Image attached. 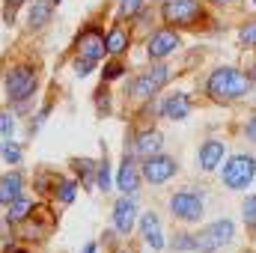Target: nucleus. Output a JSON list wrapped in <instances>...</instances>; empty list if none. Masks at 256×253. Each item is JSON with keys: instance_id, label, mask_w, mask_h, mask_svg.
Instances as JSON below:
<instances>
[{"instance_id": "nucleus-1", "label": "nucleus", "mask_w": 256, "mask_h": 253, "mask_svg": "<svg viewBox=\"0 0 256 253\" xmlns=\"http://www.w3.org/2000/svg\"><path fill=\"white\" fill-rule=\"evenodd\" d=\"M202 92H206V98L212 104L230 108V104L244 102L254 92V84H250V74L244 68H238V66H214L206 74Z\"/></svg>"}, {"instance_id": "nucleus-2", "label": "nucleus", "mask_w": 256, "mask_h": 253, "mask_svg": "<svg viewBox=\"0 0 256 253\" xmlns=\"http://www.w3.org/2000/svg\"><path fill=\"white\" fill-rule=\"evenodd\" d=\"M39 63L36 60H12L3 72V98L12 110H27L33 96L39 92Z\"/></svg>"}, {"instance_id": "nucleus-3", "label": "nucleus", "mask_w": 256, "mask_h": 253, "mask_svg": "<svg viewBox=\"0 0 256 253\" xmlns=\"http://www.w3.org/2000/svg\"><path fill=\"white\" fill-rule=\"evenodd\" d=\"M170 78H173V68L164 63V60H158V63L146 66V68H140L131 80H128L126 86V98L131 104H149V102H155V96L170 84Z\"/></svg>"}, {"instance_id": "nucleus-4", "label": "nucleus", "mask_w": 256, "mask_h": 253, "mask_svg": "<svg viewBox=\"0 0 256 253\" xmlns=\"http://www.w3.org/2000/svg\"><path fill=\"white\" fill-rule=\"evenodd\" d=\"M158 18L176 30H200L206 21H214L206 0H161Z\"/></svg>"}, {"instance_id": "nucleus-5", "label": "nucleus", "mask_w": 256, "mask_h": 253, "mask_svg": "<svg viewBox=\"0 0 256 253\" xmlns=\"http://www.w3.org/2000/svg\"><path fill=\"white\" fill-rule=\"evenodd\" d=\"M167 206H170L173 220H179L185 226L200 224L202 214H206V196H202V190H196L194 185H185V188L173 190L170 200H167Z\"/></svg>"}, {"instance_id": "nucleus-6", "label": "nucleus", "mask_w": 256, "mask_h": 253, "mask_svg": "<svg viewBox=\"0 0 256 253\" xmlns=\"http://www.w3.org/2000/svg\"><path fill=\"white\" fill-rule=\"evenodd\" d=\"M256 179V155L236 152L220 164V185L226 190H248Z\"/></svg>"}, {"instance_id": "nucleus-7", "label": "nucleus", "mask_w": 256, "mask_h": 253, "mask_svg": "<svg viewBox=\"0 0 256 253\" xmlns=\"http://www.w3.org/2000/svg\"><path fill=\"white\" fill-rule=\"evenodd\" d=\"M194 236H196V250L200 253H218L236 242V224L230 218H218V220L200 226V232H194Z\"/></svg>"}, {"instance_id": "nucleus-8", "label": "nucleus", "mask_w": 256, "mask_h": 253, "mask_svg": "<svg viewBox=\"0 0 256 253\" xmlns=\"http://www.w3.org/2000/svg\"><path fill=\"white\" fill-rule=\"evenodd\" d=\"M54 226H57V214L48 206H33L30 214L18 224V238H24V242H33V238L45 242L54 232Z\"/></svg>"}, {"instance_id": "nucleus-9", "label": "nucleus", "mask_w": 256, "mask_h": 253, "mask_svg": "<svg viewBox=\"0 0 256 253\" xmlns=\"http://www.w3.org/2000/svg\"><path fill=\"white\" fill-rule=\"evenodd\" d=\"M74 54L78 57H86V60H104L108 57V48H104V27L98 21H86L78 36H74Z\"/></svg>"}, {"instance_id": "nucleus-10", "label": "nucleus", "mask_w": 256, "mask_h": 253, "mask_svg": "<svg viewBox=\"0 0 256 253\" xmlns=\"http://www.w3.org/2000/svg\"><path fill=\"white\" fill-rule=\"evenodd\" d=\"M176 173H179V161H176L173 155L155 152V155H149V158L140 161V176H143V182H149L152 188L167 185Z\"/></svg>"}, {"instance_id": "nucleus-11", "label": "nucleus", "mask_w": 256, "mask_h": 253, "mask_svg": "<svg viewBox=\"0 0 256 253\" xmlns=\"http://www.w3.org/2000/svg\"><path fill=\"white\" fill-rule=\"evenodd\" d=\"M179 48H182V33H179L176 27H167V24H164V27H158V30H152V33L146 36V57H149L152 63L173 57Z\"/></svg>"}, {"instance_id": "nucleus-12", "label": "nucleus", "mask_w": 256, "mask_h": 253, "mask_svg": "<svg viewBox=\"0 0 256 253\" xmlns=\"http://www.w3.org/2000/svg\"><path fill=\"white\" fill-rule=\"evenodd\" d=\"M191 110H194V98H191V92H185V90L167 92V96L161 98V104H158L161 120H170V122H182V120H188Z\"/></svg>"}, {"instance_id": "nucleus-13", "label": "nucleus", "mask_w": 256, "mask_h": 253, "mask_svg": "<svg viewBox=\"0 0 256 253\" xmlns=\"http://www.w3.org/2000/svg\"><path fill=\"white\" fill-rule=\"evenodd\" d=\"M143 185V176H140V164L134 161V152H126L122 161H120V170H116V179H114V188H120V194L128 196H137Z\"/></svg>"}, {"instance_id": "nucleus-14", "label": "nucleus", "mask_w": 256, "mask_h": 253, "mask_svg": "<svg viewBox=\"0 0 256 253\" xmlns=\"http://www.w3.org/2000/svg\"><path fill=\"white\" fill-rule=\"evenodd\" d=\"M131 42H134V30H131V21L126 24V18H116L110 24V30L104 33V48H108V57H126L131 51Z\"/></svg>"}, {"instance_id": "nucleus-15", "label": "nucleus", "mask_w": 256, "mask_h": 253, "mask_svg": "<svg viewBox=\"0 0 256 253\" xmlns=\"http://www.w3.org/2000/svg\"><path fill=\"white\" fill-rule=\"evenodd\" d=\"M224 158H226V140H220V137H208V140H202L200 149H196V164H200L202 173L220 170Z\"/></svg>"}, {"instance_id": "nucleus-16", "label": "nucleus", "mask_w": 256, "mask_h": 253, "mask_svg": "<svg viewBox=\"0 0 256 253\" xmlns=\"http://www.w3.org/2000/svg\"><path fill=\"white\" fill-rule=\"evenodd\" d=\"M161 149H164V134L158 128L146 126V128H140V131L131 134V152H134V158L143 161V158H149V155H155Z\"/></svg>"}, {"instance_id": "nucleus-17", "label": "nucleus", "mask_w": 256, "mask_h": 253, "mask_svg": "<svg viewBox=\"0 0 256 253\" xmlns=\"http://www.w3.org/2000/svg\"><path fill=\"white\" fill-rule=\"evenodd\" d=\"M110 218H114V230L120 232V236H131V230L137 226V200L134 196H128L122 194L116 202H114V212H110Z\"/></svg>"}, {"instance_id": "nucleus-18", "label": "nucleus", "mask_w": 256, "mask_h": 253, "mask_svg": "<svg viewBox=\"0 0 256 253\" xmlns=\"http://www.w3.org/2000/svg\"><path fill=\"white\" fill-rule=\"evenodd\" d=\"M137 226H140V236H143V244H146V248H152L155 253L167 248V238H164L158 212H143V214L137 218Z\"/></svg>"}, {"instance_id": "nucleus-19", "label": "nucleus", "mask_w": 256, "mask_h": 253, "mask_svg": "<svg viewBox=\"0 0 256 253\" xmlns=\"http://www.w3.org/2000/svg\"><path fill=\"white\" fill-rule=\"evenodd\" d=\"M18 196H24V173L18 167H12V170L0 173V206L6 208Z\"/></svg>"}, {"instance_id": "nucleus-20", "label": "nucleus", "mask_w": 256, "mask_h": 253, "mask_svg": "<svg viewBox=\"0 0 256 253\" xmlns=\"http://www.w3.org/2000/svg\"><path fill=\"white\" fill-rule=\"evenodd\" d=\"M51 21H54V3H51V0H30V9H27V30H30V33H39V30H45Z\"/></svg>"}, {"instance_id": "nucleus-21", "label": "nucleus", "mask_w": 256, "mask_h": 253, "mask_svg": "<svg viewBox=\"0 0 256 253\" xmlns=\"http://www.w3.org/2000/svg\"><path fill=\"white\" fill-rule=\"evenodd\" d=\"M96 170H98L96 158H72V173H74V179H84L86 188L96 185Z\"/></svg>"}, {"instance_id": "nucleus-22", "label": "nucleus", "mask_w": 256, "mask_h": 253, "mask_svg": "<svg viewBox=\"0 0 256 253\" xmlns=\"http://www.w3.org/2000/svg\"><path fill=\"white\" fill-rule=\"evenodd\" d=\"M60 173L57 170H51V167H39L36 170V176H33V188L39 190V194H51L54 196V190H57V185H60Z\"/></svg>"}, {"instance_id": "nucleus-23", "label": "nucleus", "mask_w": 256, "mask_h": 253, "mask_svg": "<svg viewBox=\"0 0 256 253\" xmlns=\"http://www.w3.org/2000/svg\"><path fill=\"white\" fill-rule=\"evenodd\" d=\"M30 208H33V200H30L27 194H24V196H18L15 202H9V206H6V224H9V226H18V224L30 214Z\"/></svg>"}, {"instance_id": "nucleus-24", "label": "nucleus", "mask_w": 256, "mask_h": 253, "mask_svg": "<svg viewBox=\"0 0 256 253\" xmlns=\"http://www.w3.org/2000/svg\"><path fill=\"white\" fill-rule=\"evenodd\" d=\"M96 188L98 190H108L114 188V176H110V161H108V146L102 140V158H98V170H96Z\"/></svg>"}, {"instance_id": "nucleus-25", "label": "nucleus", "mask_w": 256, "mask_h": 253, "mask_svg": "<svg viewBox=\"0 0 256 253\" xmlns=\"http://www.w3.org/2000/svg\"><path fill=\"white\" fill-rule=\"evenodd\" d=\"M167 248L173 253H194L196 250V236L188 232V230H179V232H173V238L167 242Z\"/></svg>"}, {"instance_id": "nucleus-26", "label": "nucleus", "mask_w": 256, "mask_h": 253, "mask_svg": "<svg viewBox=\"0 0 256 253\" xmlns=\"http://www.w3.org/2000/svg\"><path fill=\"white\" fill-rule=\"evenodd\" d=\"M0 158H3L6 164L18 167V164H21V158H24V149H21L12 137H6V140H0Z\"/></svg>"}, {"instance_id": "nucleus-27", "label": "nucleus", "mask_w": 256, "mask_h": 253, "mask_svg": "<svg viewBox=\"0 0 256 253\" xmlns=\"http://www.w3.org/2000/svg\"><path fill=\"white\" fill-rule=\"evenodd\" d=\"M242 220H244V230L256 236V194H248L242 200Z\"/></svg>"}, {"instance_id": "nucleus-28", "label": "nucleus", "mask_w": 256, "mask_h": 253, "mask_svg": "<svg viewBox=\"0 0 256 253\" xmlns=\"http://www.w3.org/2000/svg\"><path fill=\"white\" fill-rule=\"evenodd\" d=\"M74 196H78V179H60V185L54 190V200L60 206H72Z\"/></svg>"}, {"instance_id": "nucleus-29", "label": "nucleus", "mask_w": 256, "mask_h": 253, "mask_svg": "<svg viewBox=\"0 0 256 253\" xmlns=\"http://www.w3.org/2000/svg\"><path fill=\"white\" fill-rule=\"evenodd\" d=\"M128 66L122 63V57H108V63H104V68H102V80H120V78H126Z\"/></svg>"}, {"instance_id": "nucleus-30", "label": "nucleus", "mask_w": 256, "mask_h": 253, "mask_svg": "<svg viewBox=\"0 0 256 253\" xmlns=\"http://www.w3.org/2000/svg\"><path fill=\"white\" fill-rule=\"evenodd\" d=\"M238 45L242 48H250V51H256V18H248L242 27H238Z\"/></svg>"}, {"instance_id": "nucleus-31", "label": "nucleus", "mask_w": 256, "mask_h": 253, "mask_svg": "<svg viewBox=\"0 0 256 253\" xmlns=\"http://www.w3.org/2000/svg\"><path fill=\"white\" fill-rule=\"evenodd\" d=\"M96 110H98V116H110V110H114V102H110L108 80H102V86L96 90Z\"/></svg>"}, {"instance_id": "nucleus-32", "label": "nucleus", "mask_w": 256, "mask_h": 253, "mask_svg": "<svg viewBox=\"0 0 256 253\" xmlns=\"http://www.w3.org/2000/svg\"><path fill=\"white\" fill-rule=\"evenodd\" d=\"M149 0H120V18H126V21H131L143 6H146Z\"/></svg>"}, {"instance_id": "nucleus-33", "label": "nucleus", "mask_w": 256, "mask_h": 253, "mask_svg": "<svg viewBox=\"0 0 256 253\" xmlns=\"http://www.w3.org/2000/svg\"><path fill=\"white\" fill-rule=\"evenodd\" d=\"M96 60H86V57H78V54H74V57H72V72H74V74H78V78H86V74H92V68H96Z\"/></svg>"}, {"instance_id": "nucleus-34", "label": "nucleus", "mask_w": 256, "mask_h": 253, "mask_svg": "<svg viewBox=\"0 0 256 253\" xmlns=\"http://www.w3.org/2000/svg\"><path fill=\"white\" fill-rule=\"evenodd\" d=\"M24 3H30V0H3V21H6L9 27L15 24V15H18V9H21Z\"/></svg>"}, {"instance_id": "nucleus-35", "label": "nucleus", "mask_w": 256, "mask_h": 253, "mask_svg": "<svg viewBox=\"0 0 256 253\" xmlns=\"http://www.w3.org/2000/svg\"><path fill=\"white\" fill-rule=\"evenodd\" d=\"M51 108H54V98H48V102H45V104H42V108L36 110V120L30 122V134H36L39 128L45 126V120H48V114H51Z\"/></svg>"}, {"instance_id": "nucleus-36", "label": "nucleus", "mask_w": 256, "mask_h": 253, "mask_svg": "<svg viewBox=\"0 0 256 253\" xmlns=\"http://www.w3.org/2000/svg\"><path fill=\"white\" fill-rule=\"evenodd\" d=\"M12 131H15V120H12V114H0V140L12 137Z\"/></svg>"}, {"instance_id": "nucleus-37", "label": "nucleus", "mask_w": 256, "mask_h": 253, "mask_svg": "<svg viewBox=\"0 0 256 253\" xmlns=\"http://www.w3.org/2000/svg\"><path fill=\"white\" fill-rule=\"evenodd\" d=\"M244 137H248L250 143H256V114H250V116L244 120Z\"/></svg>"}, {"instance_id": "nucleus-38", "label": "nucleus", "mask_w": 256, "mask_h": 253, "mask_svg": "<svg viewBox=\"0 0 256 253\" xmlns=\"http://www.w3.org/2000/svg\"><path fill=\"white\" fill-rule=\"evenodd\" d=\"M248 74H250V84H254V90H256V57L248 63Z\"/></svg>"}, {"instance_id": "nucleus-39", "label": "nucleus", "mask_w": 256, "mask_h": 253, "mask_svg": "<svg viewBox=\"0 0 256 253\" xmlns=\"http://www.w3.org/2000/svg\"><path fill=\"white\" fill-rule=\"evenodd\" d=\"M98 250V244H96V242H86V244H84V253H96Z\"/></svg>"}, {"instance_id": "nucleus-40", "label": "nucleus", "mask_w": 256, "mask_h": 253, "mask_svg": "<svg viewBox=\"0 0 256 253\" xmlns=\"http://www.w3.org/2000/svg\"><path fill=\"white\" fill-rule=\"evenodd\" d=\"M3 253H33L30 248H6Z\"/></svg>"}, {"instance_id": "nucleus-41", "label": "nucleus", "mask_w": 256, "mask_h": 253, "mask_svg": "<svg viewBox=\"0 0 256 253\" xmlns=\"http://www.w3.org/2000/svg\"><path fill=\"white\" fill-rule=\"evenodd\" d=\"M212 6H226V3H232V0H208Z\"/></svg>"}, {"instance_id": "nucleus-42", "label": "nucleus", "mask_w": 256, "mask_h": 253, "mask_svg": "<svg viewBox=\"0 0 256 253\" xmlns=\"http://www.w3.org/2000/svg\"><path fill=\"white\" fill-rule=\"evenodd\" d=\"M116 253H131V250H128V248H120V250H116Z\"/></svg>"}, {"instance_id": "nucleus-43", "label": "nucleus", "mask_w": 256, "mask_h": 253, "mask_svg": "<svg viewBox=\"0 0 256 253\" xmlns=\"http://www.w3.org/2000/svg\"><path fill=\"white\" fill-rule=\"evenodd\" d=\"M51 3H54V6H60V3H63V0H51Z\"/></svg>"}, {"instance_id": "nucleus-44", "label": "nucleus", "mask_w": 256, "mask_h": 253, "mask_svg": "<svg viewBox=\"0 0 256 253\" xmlns=\"http://www.w3.org/2000/svg\"><path fill=\"white\" fill-rule=\"evenodd\" d=\"M232 3H244V0H232Z\"/></svg>"}, {"instance_id": "nucleus-45", "label": "nucleus", "mask_w": 256, "mask_h": 253, "mask_svg": "<svg viewBox=\"0 0 256 253\" xmlns=\"http://www.w3.org/2000/svg\"><path fill=\"white\" fill-rule=\"evenodd\" d=\"M242 253H254V250H242Z\"/></svg>"}, {"instance_id": "nucleus-46", "label": "nucleus", "mask_w": 256, "mask_h": 253, "mask_svg": "<svg viewBox=\"0 0 256 253\" xmlns=\"http://www.w3.org/2000/svg\"><path fill=\"white\" fill-rule=\"evenodd\" d=\"M254 6H256V0H254Z\"/></svg>"}]
</instances>
